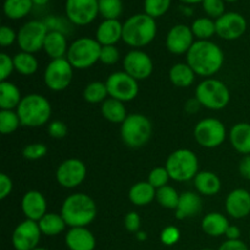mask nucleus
<instances>
[{"instance_id":"f257e3e1","label":"nucleus","mask_w":250,"mask_h":250,"mask_svg":"<svg viewBox=\"0 0 250 250\" xmlns=\"http://www.w3.org/2000/svg\"><path fill=\"white\" fill-rule=\"evenodd\" d=\"M225 54L217 44L211 41H197L187 53V63L195 75L210 77L221 70Z\"/></svg>"},{"instance_id":"f03ea898","label":"nucleus","mask_w":250,"mask_h":250,"mask_svg":"<svg viewBox=\"0 0 250 250\" xmlns=\"http://www.w3.org/2000/svg\"><path fill=\"white\" fill-rule=\"evenodd\" d=\"M61 216L66 225L72 227H87L95 220L98 208L94 200L84 193H75L63 200Z\"/></svg>"},{"instance_id":"7ed1b4c3","label":"nucleus","mask_w":250,"mask_h":250,"mask_svg":"<svg viewBox=\"0 0 250 250\" xmlns=\"http://www.w3.org/2000/svg\"><path fill=\"white\" fill-rule=\"evenodd\" d=\"M155 19L146 14H137L126 20L122 29V41L133 48L150 44L156 37Z\"/></svg>"},{"instance_id":"20e7f679","label":"nucleus","mask_w":250,"mask_h":250,"mask_svg":"<svg viewBox=\"0 0 250 250\" xmlns=\"http://www.w3.org/2000/svg\"><path fill=\"white\" fill-rule=\"evenodd\" d=\"M16 112L22 126L36 128L48 124L51 116V105L45 97L33 93L22 98Z\"/></svg>"},{"instance_id":"39448f33","label":"nucleus","mask_w":250,"mask_h":250,"mask_svg":"<svg viewBox=\"0 0 250 250\" xmlns=\"http://www.w3.org/2000/svg\"><path fill=\"white\" fill-rule=\"evenodd\" d=\"M165 167L171 180L187 182L194 180L199 172V161L194 151L189 149H178L168 155Z\"/></svg>"},{"instance_id":"423d86ee","label":"nucleus","mask_w":250,"mask_h":250,"mask_svg":"<svg viewBox=\"0 0 250 250\" xmlns=\"http://www.w3.org/2000/svg\"><path fill=\"white\" fill-rule=\"evenodd\" d=\"M102 45L94 38L82 37L78 38L68 46L66 59L77 70H85L92 67L100 59Z\"/></svg>"},{"instance_id":"0eeeda50","label":"nucleus","mask_w":250,"mask_h":250,"mask_svg":"<svg viewBox=\"0 0 250 250\" xmlns=\"http://www.w3.org/2000/svg\"><path fill=\"white\" fill-rule=\"evenodd\" d=\"M153 132L151 122L142 114H131L121 124V138L129 148H142L149 142Z\"/></svg>"},{"instance_id":"6e6552de","label":"nucleus","mask_w":250,"mask_h":250,"mask_svg":"<svg viewBox=\"0 0 250 250\" xmlns=\"http://www.w3.org/2000/svg\"><path fill=\"white\" fill-rule=\"evenodd\" d=\"M195 98L207 109L222 110L229 105L231 94L224 82L215 78H207L198 84Z\"/></svg>"},{"instance_id":"1a4fd4ad","label":"nucleus","mask_w":250,"mask_h":250,"mask_svg":"<svg viewBox=\"0 0 250 250\" xmlns=\"http://www.w3.org/2000/svg\"><path fill=\"white\" fill-rule=\"evenodd\" d=\"M48 33L49 27L45 22L33 20L24 23L17 32V44L21 51L34 54L43 49Z\"/></svg>"},{"instance_id":"9d476101","label":"nucleus","mask_w":250,"mask_h":250,"mask_svg":"<svg viewBox=\"0 0 250 250\" xmlns=\"http://www.w3.org/2000/svg\"><path fill=\"white\" fill-rule=\"evenodd\" d=\"M73 67L66 58L51 60L44 70V83L53 92H62L72 82Z\"/></svg>"},{"instance_id":"9b49d317","label":"nucleus","mask_w":250,"mask_h":250,"mask_svg":"<svg viewBox=\"0 0 250 250\" xmlns=\"http://www.w3.org/2000/svg\"><path fill=\"white\" fill-rule=\"evenodd\" d=\"M226 136L225 125L220 120L212 117L199 121L194 128L195 141L203 148H217L224 143Z\"/></svg>"},{"instance_id":"f8f14e48","label":"nucleus","mask_w":250,"mask_h":250,"mask_svg":"<svg viewBox=\"0 0 250 250\" xmlns=\"http://www.w3.org/2000/svg\"><path fill=\"white\" fill-rule=\"evenodd\" d=\"M105 84L109 92V97L122 103L136 99L139 92L138 81L134 80L125 71L111 73L107 77Z\"/></svg>"},{"instance_id":"ddd939ff","label":"nucleus","mask_w":250,"mask_h":250,"mask_svg":"<svg viewBox=\"0 0 250 250\" xmlns=\"http://www.w3.org/2000/svg\"><path fill=\"white\" fill-rule=\"evenodd\" d=\"M65 11L67 19L77 26H87L99 14L98 0H66Z\"/></svg>"},{"instance_id":"4468645a","label":"nucleus","mask_w":250,"mask_h":250,"mask_svg":"<svg viewBox=\"0 0 250 250\" xmlns=\"http://www.w3.org/2000/svg\"><path fill=\"white\" fill-rule=\"evenodd\" d=\"M87 167L78 159H67L59 165L56 170V181L63 188H76L85 180Z\"/></svg>"},{"instance_id":"2eb2a0df","label":"nucleus","mask_w":250,"mask_h":250,"mask_svg":"<svg viewBox=\"0 0 250 250\" xmlns=\"http://www.w3.org/2000/svg\"><path fill=\"white\" fill-rule=\"evenodd\" d=\"M41 237L42 231L38 222L26 219L14 229L12 246L16 250H33L38 248Z\"/></svg>"},{"instance_id":"dca6fc26","label":"nucleus","mask_w":250,"mask_h":250,"mask_svg":"<svg viewBox=\"0 0 250 250\" xmlns=\"http://www.w3.org/2000/svg\"><path fill=\"white\" fill-rule=\"evenodd\" d=\"M153 60L142 50H131L124 58V71L137 81H143L153 73Z\"/></svg>"},{"instance_id":"f3484780","label":"nucleus","mask_w":250,"mask_h":250,"mask_svg":"<svg viewBox=\"0 0 250 250\" xmlns=\"http://www.w3.org/2000/svg\"><path fill=\"white\" fill-rule=\"evenodd\" d=\"M216 34L225 41H236L247 31V20L238 12H226L215 21Z\"/></svg>"},{"instance_id":"a211bd4d","label":"nucleus","mask_w":250,"mask_h":250,"mask_svg":"<svg viewBox=\"0 0 250 250\" xmlns=\"http://www.w3.org/2000/svg\"><path fill=\"white\" fill-rule=\"evenodd\" d=\"M193 44H194V34L192 28L186 24L173 26L166 37V48L175 55L187 54Z\"/></svg>"},{"instance_id":"6ab92c4d","label":"nucleus","mask_w":250,"mask_h":250,"mask_svg":"<svg viewBox=\"0 0 250 250\" xmlns=\"http://www.w3.org/2000/svg\"><path fill=\"white\" fill-rule=\"evenodd\" d=\"M227 214L233 219H244L250 214V192L246 189H234L227 195L226 203Z\"/></svg>"},{"instance_id":"aec40b11","label":"nucleus","mask_w":250,"mask_h":250,"mask_svg":"<svg viewBox=\"0 0 250 250\" xmlns=\"http://www.w3.org/2000/svg\"><path fill=\"white\" fill-rule=\"evenodd\" d=\"M21 209L27 220L38 222L46 214V200L38 190H29L21 200Z\"/></svg>"},{"instance_id":"412c9836","label":"nucleus","mask_w":250,"mask_h":250,"mask_svg":"<svg viewBox=\"0 0 250 250\" xmlns=\"http://www.w3.org/2000/svg\"><path fill=\"white\" fill-rule=\"evenodd\" d=\"M65 243L70 250H94L97 242L87 227H72L66 233Z\"/></svg>"},{"instance_id":"4be33fe9","label":"nucleus","mask_w":250,"mask_h":250,"mask_svg":"<svg viewBox=\"0 0 250 250\" xmlns=\"http://www.w3.org/2000/svg\"><path fill=\"white\" fill-rule=\"evenodd\" d=\"M122 29L124 24L119 20H104L98 27L95 39L102 46L115 45L122 39Z\"/></svg>"},{"instance_id":"5701e85b","label":"nucleus","mask_w":250,"mask_h":250,"mask_svg":"<svg viewBox=\"0 0 250 250\" xmlns=\"http://www.w3.org/2000/svg\"><path fill=\"white\" fill-rule=\"evenodd\" d=\"M43 50L45 51L49 58H51V60L65 58L68 51L67 39H66L65 34L58 29L49 31L45 41H44Z\"/></svg>"},{"instance_id":"b1692460","label":"nucleus","mask_w":250,"mask_h":250,"mask_svg":"<svg viewBox=\"0 0 250 250\" xmlns=\"http://www.w3.org/2000/svg\"><path fill=\"white\" fill-rule=\"evenodd\" d=\"M202 210V199L198 194L193 192H183L180 195L177 209H176V217L178 220L190 219L197 216Z\"/></svg>"},{"instance_id":"393cba45","label":"nucleus","mask_w":250,"mask_h":250,"mask_svg":"<svg viewBox=\"0 0 250 250\" xmlns=\"http://www.w3.org/2000/svg\"><path fill=\"white\" fill-rule=\"evenodd\" d=\"M229 142L234 150L243 155H250V124L239 122L229 131Z\"/></svg>"},{"instance_id":"a878e982","label":"nucleus","mask_w":250,"mask_h":250,"mask_svg":"<svg viewBox=\"0 0 250 250\" xmlns=\"http://www.w3.org/2000/svg\"><path fill=\"white\" fill-rule=\"evenodd\" d=\"M194 186L195 189L200 194L205 197H212V195H216L221 189V181L216 173L211 171H202L195 176Z\"/></svg>"},{"instance_id":"bb28decb","label":"nucleus","mask_w":250,"mask_h":250,"mask_svg":"<svg viewBox=\"0 0 250 250\" xmlns=\"http://www.w3.org/2000/svg\"><path fill=\"white\" fill-rule=\"evenodd\" d=\"M229 222L221 212H209L202 221V229L210 237L225 236Z\"/></svg>"},{"instance_id":"cd10ccee","label":"nucleus","mask_w":250,"mask_h":250,"mask_svg":"<svg viewBox=\"0 0 250 250\" xmlns=\"http://www.w3.org/2000/svg\"><path fill=\"white\" fill-rule=\"evenodd\" d=\"M128 198L136 207H146L156 198V189L149 182H137L129 189Z\"/></svg>"},{"instance_id":"c85d7f7f","label":"nucleus","mask_w":250,"mask_h":250,"mask_svg":"<svg viewBox=\"0 0 250 250\" xmlns=\"http://www.w3.org/2000/svg\"><path fill=\"white\" fill-rule=\"evenodd\" d=\"M21 92L16 84L9 81L0 82V107L1 110L17 109L22 100Z\"/></svg>"},{"instance_id":"c756f323","label":"nucleus","mask_w":250,"mask_h":250,"mask_svg":"<svg viewBox=\"0 0 250 250\" xmlns=\"http://www.w3.org/2000/svg\"><path fill=\"white\" fill-rule=\"evenodd\" d=\"M168 76H170L171 83L178 88L190 87L195 80V72L187 62H180L173 65Z\"/></svg>"},{"instance_id":"7c9ffc66","label":"nucleus","mask_w":250,"mask_h":250,"mask_svg":"<svg viewBox=\"0 0 250 250\" xmlns=\"http://www.w3.org/2000/svg\"><path fill=\"white\" fill-rule=\"evenodd\" d=\"M39 229H41L42 234L49 237L58 236L62 233L66 229V222L61 214H55V212H46L43 217L38 221Z\"/></svg>"},{"instance_id":"2f4dec72","label":"nucleus","mask_w":250,"mask_h":250,"mask_svg":"<svg viewBox=\"0 0 250 250\" xmlns=\"http://www.w3.org/2000/svg\"><path fill=\"white\" fill-rule=\"evenodd\" d=\"M102 115L105 120L112 124H122L126 120L127 115L126 106L124 103L114 98H107L102 105Z\"/></svg>"},{"instance_id":"473e14b6","label":"nucleus","mask_w":250,"mask_h":250,"mask_svg":"<svg viewBox=\"0 0 250 250\" xmlns=\"http://www.w3.org/2000/svg\"><path fill=\"white\" fill-rule=\"evenodd\" d=\"M32 0H5L4 14L10 20H20L26 17L33 7Z\"/></svg>"},{"instance_id":"72a5a7b5","label":"nucleus","mask_w":250,"mask_h":250,"mask_svg":"<svg viewBox=\"0 0 250 250\" xmlns=\"http://www.w3.org/2000/svg\"><path fill=\"white\" fill-rule=\"evenodd\" d=\"M12 59H14L15 71L21 75L31 76L38 70V60L33 54L21 51V53H17Z\"/></svg>"},{"instance_id":"f704fd0d","label":"nucleus","mask_w":250,"mask_h":250,"mask_svg":"<svg viewBox=\"0 0 250 250\" xmlns=\"http://www.w3.org/2000/svg\"><path fill=\"white\" fill-rule=\"evenodd\" d=\"M192 32L198 41H209L216 33V24L209 17H199L192 23Z\"/></svg>"},{"instance_id":"c9c22d12","label":"nucleus","mask_w":250,"mask_h":250,"mask_svg":"<svg viewBox=\"0 0 250 250\" xmlns=\"http://www.w3.org/2000/svg\"><path fill=\"white\" fill-rule=\"evenodd\" d=\"M107 92L106 84L103 82H92L84 88L83 90V98L85 102L90 103V104H98V103H104L107 99Z\"/></svg>"},{"instance_id":"e433bc0d","label":"nucleus","mask_w":250,"mask_h":250,"mask_svg":"<svg viewBox=\"0 0 250 250\" xmlns=\"http://www.w3.org/2000/svg\"><path fill=\"white\" fill-rule=\"evenodd\" d=\"M180 195L181 194H178V192L175 188L168 185L156 189V200L165 209H177L178 202H180Z\"/></svg>"},{"instance_id":"4c0bfd02","label":"nucleus","mask_w":250,"mask_h":250,"mask_svg":"<svg viewBox=\"0 0 250 250\" xmlns=\"http://www.w3.org/2000/svg\"><path fill=\"white\" fill-rule=\"evenodd\" d=\"M99 4V14L105 20H117L121 16L124 5L122 0H98Z\"/></svg>"},{"instance_id":"58836bf2","label":"nucleus","mask_w":250,"mask_h":250,"mask_svg":"<svg viewBox=\"0 0 250 250\" xmlns=\"http://www.w3.org/2000/svg\"><path fill=\"white\" fill-rule=\"evenodd\" d=\"M21 125L17 112L14 110H0V132L10 134L16 131Z\"/></svg>"},{"instance_id":"ea45409f","label":"nucleus","mask_w":250,"mask_h":250,"mask_svg":"<svg viewBox=\"0 0 250 250\" xmlns=\"http://www.w3.org/2000/svg\"><path fill=\"white\" fill-rule=\"evenodd\" d=\"M170 6L171 0H144V14L156 19L165 15Z\"/></svg>"},{"instance_id":"a19ab883","label":"nucleus","mask_w":250,"mask_h":250,"mask_svg":"<svg viewBox=\"0 0 250 250\" xmlns=\"http://www.w3.org/2000/svg\"><path fill=\"white\" fill-rule=\"evenodd\" d=\"M168 180H170V175H168L166 167H155L154 170L150 171L148 177V182L155 189H159V188L167 186Z\"/></svg>"},{"instance_id":"79ce46f5","label":"nucleus","mask_w":250,"mask_h":250,"mask_svg":"<svg viewBox=\"0 0 250 250\" xmlns=\"http://www.w3.org/2000/svg\"><path fill=\"white\" fill-rule=\"evenodd\" d=\"M203 9L205 14L211 19H220L225 12V1L224 0H204L202 2Z\"/></svg>"},{"instance_id":"37998d69","label":"nucleus","mask_w":250,"mask_h":250,"mask_svg":"<svg viewBox=\"0 0 250 250\" xmlns=\"http://www.w3.org/2000/svg\"><path fill=\"white\" fill-rule=\"evenodd\" d=\"M48 153V148L43 143H32L24 146L22 155L27 160H38V159L44 158Z\"/></svg>"},{"instance_id":"c03bdc74","label":"nucleus","mask_w":250,"mask_h":250,"mask_svg":"<svg viewBox=\"0 0 250 250\" xmlns=\"http://www.w3.org/2000/svg\"><path fill=\"white\" fill-rule=\"evenodd\" d=\"M120 53L115 45H105L102 46L100 50V59L99 61L104 65H114L119 61Z\"/></svg>"},{"instance_id":"a18cd8bd","label":"nucleus","mask_w":250,"mask_h":250,"mask_svg":"<svg viewBox=\"0 0 250 250\" xmlns=\"http://www.w3.org/2000/svg\"><path fill=\"white\" fill-rule=\"evenodd\" d=\"M180 229L175 226H167L161 231L160 239L165 246H173L180 241Z\"/></svg>"},{"instance_id":"49530a36","label":"nucleus","mask_w":250,"mask_h":250,"mask_svg":"<svg viewBox=\"0 0 250 250\" xmlns=\"http://www.w3.org/2000/svg\"><path fill=\"white\" fill-rule=\"evenodd\" d=\"M14 70V59L5 53L0 54V80L6 81Z\"/></svg>"},{"instance_id":"de8ad7c7","label":"nucleus","mask_w":250,"mask_h":250,"mask_svg":"<svg viewBox=\"0 0 250 250\" xmlns=\"http://www.w3.org/2000/svg\"><path fill=\"white\" fill-rule=\"evenodd\" d=\"M67 132H68L67 126H66L65 122L62 121L56 120V121L50 122V124L48 125V133L51 138L62 139L63 137L67 134Z\"/></svg>"},{"instance_id":"09e8293b","label":"nucleus","mask_w":250,"mask_h":250,"mask_svg":"<svg viewBox=\"0 0 250 250\" xmlns=\"http://www.w3.org/2000/svg\"><path fill=\"white\" fill-rule=\"evenodd\" d=\"M125 229L131 233H137L141 231V217L137 212L131 211L125 216Z\"/></svg>"},{"instance_id":"8fccbe9b","label":"nucleus","mask_w":250,"mask_h":250,"mask_svg":"<svg viewBox=\"0 0 250 250\" xmlns=\"http://www.w3.org/2000/svg\"><path fill=\"white\" fill-rule=\"evenodd\" d=\"M17 41V33L9 26H2L0 28V45L10 46Z\"/></svg>"},{"instance_id":"3c124183","label":"nucleus","mask_w":250,"mask_h":250,"mask_svg":"<svg viewBox=\"0 0 250 250\" xmlns=\"http://www.w3.org/2000/svg\"><path fill=\"white\" fill-rule=\"evenodd\" d=\"M12 181L5 173H0V199L4 200L12 192Z\"/></svg>"},{"instance_id":"603ef678","label":"nucleus","mask_w":250,"mask_h":250,"mask_svg":"<svg viewBox=\"0 0 250 250\" xmlns=\"http://www.w3.org/2000/svg\"><path fill=\"white\" fill-rule=\"evenodd\" d=\"M219 250H249L247 244L242 242L241 239H236V241H229L227 239L226 242L220 246Z\"/></svg>"},{"instance_id":"864d4df0","label":"nucleus","mask_w":250,"mask_h":250,"mask_svg":"<svg viewBox=\"0 0 250 250\" xmlns=\"http://www.w3.org/2000/svg\"><path fill=\"white\" fill-rule=\"evenodd\" d=\"M239 175L244 178V180L250 181V155H244L242 158L241 163H239Z\"/></svg>"},{"instance_id":"5fc2aeb1","label":"nucleus","mask_w":250,"mask_h":250,"mask_svg":"<svg viewBox=\"0 0 250 250\" xmlns=\"http://www.w3.org/2000/svg\"><path fill=\"white\" fill-rule=\"evenodd\" d=\"M225 236H226V238L229 239V241H236V239L241 238V229H239L237 226L229 225L226 233H225Z\"/></svg>"},{"instance_id":"6e6d98bb","label":"nucleus","mask_w":250,"mask_h":250,"mask_svg":"<svg viewBox=\"0 0 250 250\" xmlns=\"http://www.w3.org/2000/svg\"><path fill=\"white\" fill-rule=\"evenodd\" d=\"M200 103L198 102L197 98H193V99H189L187 103H186V111L188 112V114H195V112L198 111V110L200 109Z\"/></svg>"},{"instance_id":"4d7b16f0","label":"nucleus","mask_w":250,"mask_h":250,"mask_svg":"<svg viewBox=\"0 0 250 250\" xmlns=\"http://www.w3.org/2000/svg\"><path fill=\"white\" fill-rule=\"evenodd\" d=\"M136 237H137V239H138L139 242H144V241H146V238H148L146 233V232H143V231H138V232H137Z\"/></svg>"},{"instance_id":"13d9d810","label":"nucleus","mask_w":250,"mask_h":250,"mask_svg":"<svg viewBox=\"0 0 250 250\" xmlns=\"http://www.w3.org/2000/svg\"><path fill=\"white\" fill-rule=\"evenodd\" d=\"M34 5H38V6H43V5H46L49 2V0H32Z\"/></svg>"},{"instance_id":"bf43d9fd","label":"nucleus","mask_w":250,"mask_h":250,"mask_svg":"<svg viewBox=\"0 0 250 250\" xmlns=\"http://www.w3.org/2000/svg\"><path fill=\"white\" fill-rule=\"evenodd\" d=\"M183 4H198V2H203L204 0H180Z\"/></svg>"},{"instance_id":"052dcab7","label":"nucleus","mask_w":250,"mask_h":250,"mask_svg":"<svg viewBox=\"0 0 250 250\" xmlns=\"http://www.w3.org/2000/svg\"><path fill=\"white\" fill-rule=\"evenodd\" d=\"M224 1H227V2H234V1H238V0H224Z\"/></svg>"},{"instance_id":"680f3d73","label":"nucleus","mask_w":250,"mask_h":250,"mask_svg":"<svg viewBox=\"0 0 250 250\" xmlns=\"http://www.w3.org/2000/svg\"><path fill=\"white\" fill-rule=\"evenodd\" d=\"M33 250H49V249H45V248H41V247H38V248L33 249Z\"/></svg>"},{"instance_id":"e2e57ef3","label":"nucleus","mask_w":250,"mask_h":250,"mask_svg":"<svg viewBox=\"0 0 250 250\" xmlns=\"http://www.w3.org/2000/svg\"><path fill=\"white\" fill-rule=\"evenodd\" d=\"M200 250H214V249H210V248H204V249H200Z\"/></svg>"},{"instance_id":"0e129e2a","label":"nucleus","mask_w":250,"mask_h":250,"mask_svg":"<svg viewBox=\"0 0 250 250\" xmlns=\"http://www.w3.org/2000/svg\"><path fill=\"white\" fill-rule=\"evenodd\" d=\"M249 237H250V234H249Z\"/></svg>"}]
</instances>
